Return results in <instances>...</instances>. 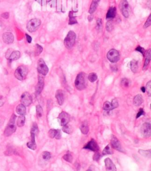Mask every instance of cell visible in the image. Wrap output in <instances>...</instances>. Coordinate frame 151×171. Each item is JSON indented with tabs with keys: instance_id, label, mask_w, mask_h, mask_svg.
Wrapping results in <instances>:
<instances>
[{
	"instance_id": "36",
	"label": "cell",
	"mask_w": 151,
	"mask_h": 171,
	"mask_svg": "<svg viewBox=\"0 0 151 171\" xmlns=\"http://www.w3.org/2000/svg\"><path fill=\"white\" fill-rule=\"evenodd\" d=\"M36 112H37V116L38 118H41L42 116H43V110L40 105H37L36 106Z\"/></svg>"
},
{
	"instance_id": "26",
	"label": "cell",
	"mask_w": 151,
	"mask_h": 171,
	"mask_svg": "<svg viewBox=\"0 0 151 171\" xmlns=\"http://www.w3.org/2000/svg\"><path fill=\"white\" fill-rule=\"evenodd\" d=\"M130 69L132 72L136 73L138 71V63L137 61L133 60L130 61Z\"/></svg>"
},
{
	"instance_id": "29",
	"label": "cell",
	"mask_w": 151,
	"mask_h": 171,
	"mask_svg": "<svg viewBox=\"0 0 151 171\" xmlns=\"http://www.w3.org/2000/svg\"><path fill=\"white\" fill-rule=\"evenodd\" d=\"M114 28V26H113V21L112 20H109L106 25V29L108 32H111Z\"/></svg>"
},
{
	"instance_id": "39",
	"label": "cell",
	"mask_w": 151,
	"mask_h": 171,
	"mask_svg": "<svg viewBox=\"0 0 151 171\" xmlns=\"http://www.w3.org/2000/svg\"><path fill=\"white\" fill-rule=\"evenodd\" d=\"M57 132V130L55 129H50L48 131V136L52 138V139H53V138H55L56 133Z\"/></svg>"
},
{
	"instance_id": "47",
	"label": "cell",
	"mask_w": 151,
	"mask_h": 171,
	"mask_svg": "<svg viewBox=\"0 0 151 171\" xmlns=\"http://www.w3.org/2000/svg\"><path fill=\"white\" fill-rule=\"evenodd\" d=\"M5 102V98L3 95L0 94V107H1L2 106L4 105Z\"/></svg>"
},
{
	"instance_id": "24",
	"label": "cell",
	"mask_w": 151,
	"mask_h": 171,
	"mask_svg": "<svg viewBox=\"0 0 151 171\" xmlns=\"http://www.w3.org/2000/svg\"><path fill=\"white\" fill-rule=\"evenodd\" d=\"M144 102V99L143 97L141 94H138L135 96L133 99V104H135L136 106H140L142 104V103Z\"/></svg>"
},
{
	"instance_id": "27",
	"label": "cell",
	"mask_w": 151,
	"mask_h": 171,
	"mask_svg": "<svg viewBox=\"0 0 151 171\" xmlns=\"http://www.w3.org/2000/svg\"><path fill=\"white\" fill-rule=\"evenodd\" d=\"M41 157L42 158V160H43L44 162L48 160L50 158H51V153H50L49 152L47 151H44L41 153Z\"/></svg>"
},
{
	"instance_id": "45",
	"label": "cell",
	"mask_w": 151,
	"mask_h": 171,
	"mask_svg": "<svg viewBox=\"0 0 151 171\" xmlns=\"http://www.w3.org/2000/svg\"><path fill=\"white\" fill-rule=\"evenodd\" d=\"M135 50H136V51H139V52H140L141 54H143L144 56L145 55V49H144V48L143 47H140V46H138V47L136 48Z\"/></svg>"
},
{
	"instance_id": "20",
	"label": "cell",
	"mask_w": 151,
	"mask_h": 171,
	"mask_svg": "<svg viewBox=\"0 0 151 171\" xmlns=\"http://www.w3.org/2000/svg\"><path fill=\"white\" fill-rule=\"evenodd\" d=\"M146 56H145V62L144 64V67L143 70H146V69L148 67V66L149 64L150 59H151V51L150 50H148L146 53H145Z\"/></svg>"
},
{
	"instance_id": "23",
	"label": "cell",
	"mask_w": 151,
	"mask_h": 171,
	"mask_svg": "<svg viewBox=\"0 0 151 171\" xmlns=\"http://www.w3.org/2000/svg\"><path fill=\"white\" fill-rule=\"evenodd\" d=\"M80 131L84 135H87L89 131V127L87 121H84L81 123L80 126Z\"/></svg>"
},
{
	"instance_id": "34",
	"label": "cell",
	"mask_w": 151,
	"mask_h": 171,
	"mask_svg": "<svg viewBox=\"0 0 151 171\" xmlns=\"http://www.w3.org/2000/svg\"><path fill=\"white\" fill-rule=\"evenodd\" d=\"M43 48L41 46H40L39 44H36L35 46V50H34V53H35V55L36 56H38L39 55L41 52L43 51Z\"/></svg>"
},
{
	"instance_id": "33",
	"label": "cell",
	"mask_w": 151,
	"mask_h": 171,
	"mask_svg": "<svg viewBox=\"0 0 151 171\" xmlns=\"http://www.w3.org/2000/svg\"><path fill=\"white\" fill-rule=\"evenodd\" d=\"M88 79L91 83H94L97 79V76L95 73H91L88 76Z\"/></svg>"
},
{
	"instance_id": "46",
	"label": "cell",
	"mask_w": 151,
	"mask_h": 171,
	"mask_svg": "<svg viewBox=\"0 0 151 171\" xmlns=\"http://www.w3.org/2000/svg\"><path fill=\"white\" fill-rule=\"evenodd\" d=\"M145 115V112L144 111V109H142V108H140V109H139V112L137 113L136 118L138 119L139 117H140L142 115Z\"/></svg>"
},
{
	"instance_id": "48",
	"label": "cell",
	"mask_w": 151,
	"mask_h": 171,
	"mask_svg": "<svg viewBox=\"0 0 151 171\" xmlns=\"http://www.w3.org/2000/svg\"><path fill=\"white\" fill-rule=\"evenodd\" d=\"M99 159H100V153H99V151L95 152V153L93 156V160L97 161Z\"/></svg>"
},
{
	"instance_id": "22",
	"label": "cell",
	"mask_w": 151,
	"mask_h": 171,
	"mask_svg": "<svg viewBox=\"0 0 151 171\" xmlns=\"http://www.w3.org/2000/svg\"><path fill=\"white\" fill-rule=\"evenodd\" d=\"M100 1V0H93V1H92V3L91 4V5L89 8V13L90 14L93 13L96 10Z\"/></svg>"
},
{
	"instance_id": "49",
	"label": "cell",
	"mask_w": 151,
	"mask_h": 171,
	"mask_svg": "<svg viewBox=\"0 0 151 171\" xmlns=\"http://www.w3.org/2000/svg\"><path fill=\"white\" fill-rule=\"evenodd\" d=\"M61 137H62L61 131H60V130L57 129V133H56L55 138H56V139H61Z\"/></svg>"
},
{
	"instance_id": "19",
	"label": "cell",
	"mask_w": 151,
	"mask_h": 171,
	"mask_svg": "<svg viewBox=\"0 0 151 171\" xmlns=\"http://www.w3.org/2000/svg\"><path fill=\"white\" fill-rule=\"evenodd\" d=\"M116 14V7H111L109 9L107 14H106V19L108 20H112L115 17Z\"/></svg>"
},
{
	"instance_id": "3",
	"label": "cell",
	"mask_w": 151,
	"mask_h": 171,
	"mask_svg": "<svg viewBox=\"0 0 151 171\" xmlns=\"http://www.w3.org/2000/svg\"><path fill=\"white\" fill-rule=\"evenodd\" d=\"M76 35L75 32L73 31H70L64 40V46L68 49H70L74 46L76 42Z\"/></svg>"
},
{
	"instance_id": "6",
	"label": "cell",
	"mask_w": 151,
	"mask_h": 171,
	"mask_svg": "<svg viewBox=\"0 0 151 171\" xmlns=\"http://www.w3.org/2000/svg\"><path fill=\"white\" fill-rule=\"evenodd\" d=\"M37 71L40 75L46 76L48 72V68L44 60L40 59L37 62Z\"/></svg>"
},
{
	"instance_id": "13",
	"label": "cell",
	"mask_w": 151,
	"mask_h": 171,
	"mask_svg": "<svg viewBox=\"0 0 151 171\" xmlns=\"http://www.w3.org/2000/svg\"><path fill=\"white\" fill-rule=\"evenodd\" d=\"M141 132L146 137H149L151 135V125L149 123H145L141 127Z\"/></svg>"
},
{
	"instance_id": "53",
	"label": "cell",
	"mask_w": 151,
	"mask_h": 171,
	"mask_svg": "<svg viewBox=\"0 0 151 171\" xmlns=\"http://www.w3.org/2000/svg\"><path fill=\"white\" fill-rule=\"evenodd\" d=\"M26 38H27V42L28 43H31V42H32V38L30 36H29L28 34H26Z\"/></svg>"
},
{
	"instance_id": "54",
	"label": "cell",
	"mask_w": 151,
	"mask_h": 171,
	"mask_svg": "<svg viewBox=\"0 0 151 171\" xmlns=\"http://www.w3.org/2000/svg\"><path fill=\"white\" fill-rule=\"evenodd\" d=\"M140 89H141V90L142 91V92H144V93L145 92V87H141Z\"/></svg>"
},
{
	"instance_id": "12",
	"label": "cell",
	"mask_w": 151,
	"mask_h": 171,
	"mask_svg": "<svg viewBox=\"0 0 151 171\" xmlns=\"http://www.w3.org/2000/svg\"><path fill=\"white\" fill-rule=\"evenodd\" d=\"M83 148L86 149H89L93 152H97L99 151V146L96 141L94 139H91L90 141L88 142V143L84 146Z\"/></svg>"
},
{
	"instance_id": "4",
	"label": "cell",
	"mask_w": 151,
	"mask_h": 171,
	"mask_svg": "<svg viewBox=\"0 0 151 171\" xmlns=\"http://www.w3.org/2000/svg\"><path fill=\"white\" fill-rule=\"evenodd\" d=\"M28 74V69L27 67L21 66L17 69L14 72V76L17 79L22 81L26 79Z\"/></svg>"
},
{
	"instance_id": "42",
	"label": "cell",
	"mask_w": 151,
	"mask_h": 171,
	"mask_svg": "<svg viewBox=\"0 0 151 171\" xmlns=\"http://www.w3.org/2000/svg\"><path fill=\"white\" fill-rule=\"evenodd\" d=\"M145 90H146L149 96L151 94V81H149L146 84V86L145 88Z\"/></svg>"
},
{
	"instance_id": "10",
	"label": "cell",
	"mask_w": 151,
	"mask_h": 171,
	"mask_svg": "<svg viewBox=\"0 0 151 171\" xmlns=\"http://www.w3.org/2000/svg\"><path fill=\"white\" fill-rule=\"evenodd\" d=\"M44 76L40 75H38V82L36 86V94H40L41 92L43 91V89L44 88Z\"/></svg>"
},
{
	"instance_id": "56",
	"label": "cell",
	"mask_w": 151,
	"mask_h": 171,
	"mask_svg": "<svg viewBox=\"0 0 151 171\" xmlns=\"http://www.w3.org/2000/svg\"><path fill=\"white\" fill-rule=\"evenodd\" d=\"M86 171H92L91 169H88V170H87Z\"/></svg>"
},
{
	"instance_id": "40",
	"label": "cell",
	"mask_w": 151,
	"mask_h": 171,
	"mask_svg": "<svg viewBox=\"0 0 151 171\" xmlns=\"http://www.w3.org/2000/svg\"><path fill=\"white\" fill-rule=\"evenodd\" d=\"M27 147L31 149V150H33L34 151L37 148V145H36V143H34V142H29L27 143Z\"/></svg>"
},
{
	"instance_id": "37",
	"label": "cell",
	"mask_w": 151,
	"mask_h": 171,
	"mask_svg": "<svg viewBox=\"0 0 151 171\" xmlns=\"http://www.w3.org/2000/svg\"><path fill=\"white\" fill-rule=\"evenodd\" d=\"M63 158L64 160L68 162H72L73 161V156L70 153H67L63 156Z\"/></svg>"
},
{
	"instance_id": "44",
	"label": "cell",
	"mask_w": 151,
	"mask_h": 171,
	"mask_svg": "<svg viewBox=\"0 0 151 171\" xmlns=\"http://www.w3.org/2000/svg\"><path fill=\"white\" fill-rule=\"evenodd\" d=\"M150 25H151V15H150L149 16V17H148V20H147L145 22V24H144V28H148V27H149Z\"/></svg>"
},
{
	"instance_id": "14",
	"label": "cell",
	"mask_w": 151,
	"mask_h": 171,
	"mask_svg": "<svg viewBox=\"0 0 151 171\" xmlns=\"http://www.w3.org/2000/svg\"><path fill=\"white\" fill-rule=\"evenodd\" d=\"M111 144L112 147L113 149H115L117 151H119L120 152H122V148L121 143L115 136H112L111 141Z\"/></svg>"
},
{
	"instance_id": "8",
	"label": "cell",
	"mask_w": 151,
	"mask_h": 171,
	"mask_svg": "<svg viewBox=\"0 0 151 171\" xmlns=\"http://www.w3.org/2000/svg\"><path fill=\"white\" fill-rule=\"evenodd\" d=\"M119 9L125 18L129 17V4L127 0H121L119 3Z\"/></svg>"
},
{
	"instance_id": "18",
	"label": "cell",
	"mask_w": 151,
	"mask_h": 171,
	"mask_svg": "<svg viewBox=\"0 0 151 171\" xmlns=\"http://www.w3.org/2000/svg\"><path fill=\"white\" fill-rule=\"evenodd\" d=\"M30 132H31V142L36 143L35 137L37 135V134L38 133V127L36 123H34L32 124Z\"/></svg>"
},
{
	"instance_id": "2",
	"label": "cell",
	"mask_w": 151,
	"mask_h": 171,
	"mask_svg": "<svg viewBox=\"0 0 151 171\" xmlns=\"http://www.w3.org/2000/svg\"><path fill=\"white\" fill-rule=\"evenodd\" d=\"M15 119L16 116L13 114L11 116L10 120L4 131V135L5 136H10L13 134L16 131V125H15Z\"/></svg>"
},
{
	"instance_id": "28",
	"label": "cell",
	"mask_w": 151,
	"mask_h": 171,
	"mask_svg": "<svg viewBox=\"0 0 151 171\" xmlns=\"http://www.w3.org/2000/svg\"><path fill=\"white\" fill-rule=\"evenodd\" d=\"M25 121H26V118L24 116H20L18 118L17 121V125L20 127H23L25 124Z\"/></svg>"
},
{
	"instance_id": "1",
	"label": "cell",
	"mask_w": 151,
	"mask_h": 171,
	"mask_svg": "<svg viewBox=\"0 0 151 171\" xmlns=\"http://www.w3.org/2000/svg\"><path fill=\"white\" fill-rule=\"evenodd\" d=\"M74 85L79 90H82L86 88V78L85 73H84L83 72L79 73L75 80Z\"/></svg>"
},
{
	"instance_id": "52",
	"label": "cell",
	"mask_w": 151,
	"mask_h": 171,
	"mask_svg": "<svg viewBox=\"0 0 151 171\" xmlns=\"http://www.w3.org/2000/svg\"><path fill=\"white\" fill-rule=\"evenodd\" d=\"M102 20L101 19H97V27L99 28H100L102 27Z\"/></svg>"
},
{
	"instance_id": "31",
	"label": "cell",
	"mask_w": 151,
	"mask_h": 171,
	"mask_svg": "<svg viewBox=\"0 0 151 171\" xmlns=\"http://www.w3.org/2000/svg\"><path fill=\"white\" fill-rule=\"evenodd\" d=\"M103 109L105 110H106V111H109V110H113V108L111 104V103L108 101L105 102L103 105Z\"/></svg>"
},
{
	"instance_id": "35",
	"label": "cell",
	"mask_w": 151,
	"mask_h": 171,
	"mask_svg": "<svg viewBox=\"0 0 151 171\" xmlns=\"http://www.w3.org/2000/svg\"><path fill=\"white\" fill-rule=\"evenodd\" d=\"M62 131L66 133L70 134L72 132V128L70 125H69L68 124H67L66 125L63 126Z\"/></svg>"
},
{
	"instance_id": "15",
	"label": "cell",
	"mask_w": 151,
	"mask_h": 171,
	"mask_svg": "<svg viewBox=\"0 0 151 171\" xmlns=\"http://www.w3.org/2000/svg\"><path fill=\"white\" fill-rule=\"evenodd\" d=\"M2 37L4 42L8 44L13 43L14 40V35L11 32H5L3 34Z\"/></svg>"
},
{
	"instance_id": "55",
	"label": "cell",
	"mask_w": 151,
	"mask_h": 171,
	"mask_svg": "<svg viewBox=\"0 0 151 171\" xmlns=\"http://www.w3.org/2000/svg\"><path fill=\"white\" fill-rule=\"evenodd\" d=\"M34 1L38 2L39 4H41V0H34Z\"/></svg>"
},
{
	"instance_id": "38",
	"label": "cell",
	"mask_w": 151,
	"mask_h": 171,
	"mask_svg": "<svg viewBox=\"0 0 151 171\" xmlns=\"http://www.w3.org/2000/svg\"><path fill=\"white\" fill-rule=\"evenodd\" d=\"M69 17H70V20H69V24L70 25H73V24H75L77 23V21L76 18L73 15V13L70 12V14H69Z\"/></svg>"
},
{
	"instance_id": "43",
	"label": "cell",
	"mask_w": 151,
	"mask_h": 171,
	"mask_svg": "<svg viewBox=\"0 0 151 171\" xmlns=\"http://www.w3.org/2000/svg\"><path fill=\"white\" fill-rule=\"evenodd\" d=\"M111 103L113 109H115L119 106V102H118V100H117L116 99H113L112 102H111Z\"/></svg>"
},
{
	"instance_id": "32",
	"label": "cell",
	"mask_w": 151,
	"mask_h": 171,
	"mask_svg": "<svg viewBox=\"0 0 151 171\" xmlns=\"http://www.w3.org/2000/svg\"><path fill=\"white\" fill-rule=\"evenodd\" d=\"M113 152L112 151V149L111 148L109 145H107L106 147L105 148V149H103V152H102V154L103 155H107V154H113Z\"/></svg>"
},
{
	"instance_id": "11",
	"label": "cell",
	"mask_w": 151,
	"mask_h": 171,
	"mask_svg": "<svg viewBox=\"0 0 151 171\" xmlns=\"http://www.w3.org/2000/svg\"><path fill=\"white\" fill-rule=\"evenodd\" d=\"M32 99L31 95L28 92H24L21 96V103L25 106H28L32 103Z\"/></svg>"
},
{
	"instance_id": "41",
	"label": "cell",
	"mask_w": 151,
	"mask_h": 171,
	"mask_svg": "<svg viewBox=\"0 0 151 171\" xmlns=\"http://www.w3.org/2000/svg\"><path fill=\"white\" fill-rule=\"evenodd\" d=\"M139 152L142 155L145 157H149L150 156V151H144V150H139Z\"/></svg>"
},
{
	"instance_id": "9",
	"label": "cell",
	"mask_w": 151,
	"mask_h": 171,
	"mask_svg": "<svg viewBox=\"0 0 151 171\" xmlns=\"http://www.w3.org/2000/svg\"><path fill=\"white\" fill-rule=\"evenodd\" d=\"M58 119L60 120V125L63 126L69 123L70 119V116L67 112H62L59 114Z\"/></svg>"
},
{
	"instance_id": "25",
	"label": "cell",
	"mask_w": 151,
	"mask_h": 171,
	"mask_svg": "<svg viewBox=\"0 0 151 171\" xmlns=\"http://www.w3.org/2000/svg\"><path fill=\"white\" fill-rule=\"evenodd\" d=\"M20 55H21V53H20V51H13V52L11 53L8 60H10V61L17 60H18L19 59H20Z\"/></svg>"
},
{
	"instance_id": "5",
	"label": "cell",
	"mask_w": 151,
	"mask_h": 171,
	"mask_svg": "<svg viewBox=\"0 0 151 171\" xmlns=\"http://www.w3.org/2000/svg\"><path fill=\"white\" fill-rule=\"evenodd\" d=\"M41 25V21L39 19L34 18L28 21L27 25V30L30 32H34L37 30Z\"/></svg>"
},
{
	"instance_id": "51",
	"label": "cell",
	"mask_w": 151,
	"mask_h": 171,
	"mask_svg": "<svg viewBox=\"0 0 151 171\" xmlns=\"http://www.w3.org/2000/svg\"><path fill=\"white\" fill-rule=\"evenodd\" d=\"M1 16H2V17L4 18V19H8V18H9L10 14L8 13H4L2 14Z\"/></svg>"
},
{
	"instance_id": "7",
	"label": "cell",
	"mask_w": 151,
	"mask_h": 171,
	"mask_svg": "<svg viewBox=\"0 0 151 171\" xmlns=\"http://www.w3.org/2000/svg\"><path fill=\"white\" fill-rule=\"evenodd\" d=\"M107 58L112 63H116L120 60L119 53L115 49H111L107 54Z\"/></svg>"
},
{
	"instance_id": "50",
	"label": "cell",
	"mask_w": 151,
	"mask_h": 171,
	"mask_svg": "<svg viewBox=\"0 0 151 171\" xmlns=\"http://www.w3.org/2000/svg\"><path fill=\"white\" fill-rule=\"evenodd\" d=\"M12 52H13V50H11V49H9V50H7V51L6 52V54H5V57H6V59H9L10 56V55H11V54Z\"/></svg>"
},
{
	"instance_id": "30",
	"label": "cell",
	"mask_w": 151,
	"mask_h": 171,
	"mask_svg": "<svg viewBox=\"0 0 151 171\" xmlns=\"http://www.w3.org/2000/svg\"><path fill=\"white\" fill-rule=\"evenodd\" d=\"M121 85L122 87H123L124 88H128L130 85L129 80L128 79H126V78L122 79L121 82Z\"/></svg>"
},
{
	"instance_id": "17",
	"label": "cell",
	"mask_w": 151,
	"mask_h": 171,
	"mask_svg": "<svg viewBox=\"0 0 151 171\" xmlns=\"http://www.w3.org/2000/svg\"><path fill=\"white\" fill-rule=\"evenodd\" d=\"M56 98L59 105H62L64 101V94L62 90H57L56 92Z\"/></svg>"
},
{
	"instance_id": "21",
	"label": "cell",
	"mask_w": 151,
	"mask_h": 171,
	"mask_svg": "<svg viewBox=\"0 0 151 171\" xmlns=\"http://www.w3.org/2000/svg\"><path fill=\"white\" fill-rule=\"evenodd\" d=\"M16 112L20 116H24L26 113V106L22 104L18 105L16 108Z\"/></svg>"
},
{
	"instance_id": "16",
	"label": "cell",
	"mask_w": 151,
	"mask_h": 171,
	"mask_svg": "<svg viewBox=\"0 0 151 171\" xmlns=\"http://www.w3.org/2000/svg\"><path fill=\"white\" fill-rule=\"evenodd\" d=\"M105 164L106 171H116V166L110 158L105 159Z\"/></svg>"
}]
</instances>
